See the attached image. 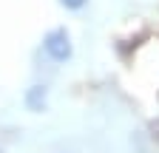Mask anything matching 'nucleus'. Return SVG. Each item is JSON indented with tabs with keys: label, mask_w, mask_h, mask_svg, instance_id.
Segmentation results:
<instances>
[{
	"label": "nucleus",
	"mask_w": 159,
	"mask_h": 153,
	"mask_svg": "<svg viewBox=\"0 0 159 153\" xmlns=\"http://www.w3.org/2000/svg\"><path fill=\"white\" fill-rule=\"evenodd\" d=\"M43 51L51 57L54 63H66L68 57H71V37L66 28H51L46 37H43Z\"/></svg>",
	"instance_id": "f257e3e1"
},
{
	"label": "nucleus",
	"mask_w": 159,
	"mask_h": 153,
	"mask_svg": "<svg viewBox=\"0 0 159 153\" xmlns=\"http://www.w3.org/2000/svg\"><path fill=\"white\" fill-rule=\"evenodd\" d=\"M26 105L31 111H43V105H46V85H34L26 94Z\"/></svg>",
	"instance_id": "f03ea898"
},
{
	"label": "nucleus",
	"mask_w": 159,
	"mask_h": 153,
	"mask_svg": "<svg viewBox=\"0 0 159 153\" xmlns=\"http://www.w3.org/2000/svg\"><path fill=\"white\" fill-rule=\"evenodd\" d=\"M60 3H63L66 9H71V11H77V9H83L88 0H60Z\"/></svg>",
	"instance_id": "7ed1b4c3"
}]
</instances>
